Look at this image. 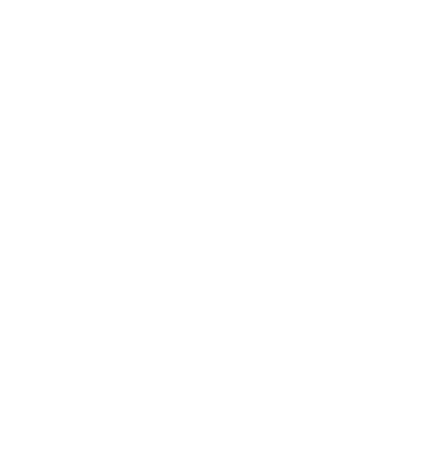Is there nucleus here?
I'll return each instance as SVG.
<instances>
[]
</instances>
